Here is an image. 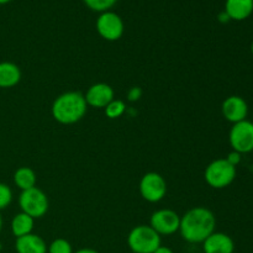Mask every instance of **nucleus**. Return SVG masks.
I'll return each instance as SVG.
<instances>
[{
	"label": "nucleus",
	"instance_id": "nucleus-1",
	"mask_svg": "<svg viewBox=\"0 0 253 253\" xmlns=\"http://www.w3.org/2000/svg\"><path fill=\"white\" fill-rule=\"evenodd\" d=\"M216 219L211 210L197 207L188 210L180 217L179 232L183 240L189 244H203L212 232H215Z\"/></svg>",
	"mask_w": 253,
	"mask_h": 253
},
{
	"label": "nucleus",
	"instance_id": "nucleus-2",
	"mask_svg": "<svg viewBox=\"0 0 253 253\" xmlns=\"http://www.w3.org/2000/svg\"><path fill=\"white\" fill-rule=\"evenodd\" d=\"M88 105L79 91H67L54 99L51 113L54 120L62 125H73L85 116Z\"/></svg>",
	"mask_w": 253,
	"mask_h": 253
},
{
	"label": "nucleus",
	"instance_id": "nucleus-3",
	"mask_svg": "<svg viewBox=\"0 0 253 253\" xmlns=\"http://www.w3.org/2000/svg\"><path fill=\"white\" fill-rule=\"evenodd\" d=\"M236 178V167L226 158H219L208 165L204 172V179L208 185L214 189H224L229 187Z\"/></svg>",
	"mask_w": 253,
	"mask_h": 253
},
{
	"label": "nucleus",
	"instance_id": "nucleus-4",
	"mask_svg": "<svg viewBox=\"0 0 253 253\" xmlns=\"http://www.w3.org/2000/svg\"><path fill=\"white\" fill-rule=\"evenodd\" d=\"M127 245L133 253H153L161 246V236L150 225H138L128 234Z\"/></svg>",
	"mask_w": 253,
	"mask_h": 253
},
{
	"label": "nucleus",
	"instance_id": "nucleus-5",
	"mask_svg": "<svg viewBox=\"0 0 253 253\" xmlns=\"http://www.w3.org/2000/svg\"><path fill=\"white\" fill-rule=\"evenodd\" d=\"M19 205L22 212L34 219L44 216L48 211L49 202L47 195L37 187L22 190L19 197Z\"/></svg>",
	"mask_w": 253,
	"mask_h": 253
},
{
	"label": "nucleus",
	"instance_id": "nucleus-6",
	"mask_svg": "<svg viewBox=\"0 0 253 253\" xmlns=\"http://www.w3.org/2000/svg\"><path fill=\"white\" fill-rule=\"evenodd\" d=\"M96 31L99 36L106 41H118L121 39L125 31V25L120 15L114 11H104L96 19Z\"/></svg>",
	"mask_w": 253,
	"mask_h": 253
},
{
	"label": "nucleus",
	"instance_id": "nucleus-7",
	"mask_svg": "<svg viewBox=\"0 0 253 253\" xmlns=\"http://www.w3.org/2000/svg\"><path fill=\"white\" fill-rule=\"evenodd\" d=\"M229 142L232 151L241 153H249L253 151V123L250 120L240 121L234 124L229 133Z\"/></svg>",
	"mask_w": 253,
	"mask_h": 253
},
{
	"label": "nucleus",
	"instance_id": "nucleus-8",
	"mask_svg": "<svg viewBox=\"0 0 253 253\" xmlns=\"http://www.w3.org/2000/svg\"><path fill=\"white\" fill-rule=\"evenodd\" d=\"M140 194L148 203L161 202L167 194L166 179L160 173H146L140 180Z\"/></svg>",
	"mask_w": 253,
	"mask_h": 253
},
{
	"label": "nucleus",
	"instance_id": "nucleus-9",
	"mask_svg": "<svg viewBox=\"0 0 253 253\" xmlns=\"http://www.w3.org/2000/svg\"><path fill=\"white\" fill-rule=\"evenodd\" d=\"M180 216L170 209H160L151 215L150 226L160 236H169L179 231Z\"/></svg>",
	"mask_w": 253,
	"mask_h": 253
},
{
	"label": "nucleus",
	"instance_id": "nucleus-10",
	"mask_svg": "<svg viewBox=\"0 0 253 253\" xmlns=\"http://www.w3.org/2000/svg\"><path fill=\"white\" fill-rule=\"evenodd\" d=\"M221 111L224 118L232 124L246 120L249 115V105L246 100L239 95L227 96L221 105Z\"/></svg>",
	"mask_w": 253,
	"mask_h": 253
},
{
	"label": "nucleus",
	"instance_id": "nucleus-11",
	"mask_svg": "<svg viewBox=\"0 0 253 253\" xmlns=\"http://www.w3.org/2000/svg\"><path fill=\"white\" fill-rule=\"evenodd\" d=\"M84 98L88 106L95 109H105V106L115 99V94H114V89L109 84L96 83L89 86Z\"/></svg>",
	"mask_w": 253,
	"mask_h": 253
},
{
	"label": "nucleus",
	"instance_id": "nucleus-12",
	"mask_svg": "<svg viewBox=\"0 0 253 253\" xmlns=\"http://www.w3.org/2000/svg\"><path fill=\"white\" fill-rule=\"evenodd\" d=\"M204 253H234L235 242L231 237L224 232H212L203 242Z\"/></svg>",
	"mask_w": 253,
	"mask_h": 253
},
{
	"label": "nucleus",
	"instance_id": "nucleus-13",
	"mask_svg": "<svg viewBox=\"0 0 253 253\" xmlns=\"http://www.w3.org/2000/svg\"><path fill=\"white\" fill-rule=\"evenodd\" d=\"M15 250L17 253H47V245L39 235L29 234L16 239Z\"/></svg>",
	"mask_w": 253,
	"mask_h": 253
},
{
	"label": "nucleus",
	"instance_id": "nucleus-14",
	"mask_svg": "<svg viewBox=\"0 0 253 253\" xmlns=\"http://www.w3.org/2000/svg\"><path fill=\"white\" fill-rule=\"evenodd\" d=\"M225 12L235 21L246 20L253 12V0H226Z\"/></svg>",
	"mask_w": 253,
	"mask_h": 253
},
{
	"label": "nucleus",
	"instance_id": "nucleus-15",
	"mask_svg": "<svg viewBox=\"0 0 253 253\" xmlns=\"http://www.w3.org/2000/svg\"><path fill=\"white\" fill-rule=\"evenodd\" d=\"M21 81V71L12 62H0V88L7 89L17 85Z\"/></svg>",
	"mask_w": 253,
	"mask_h": 253
},
{
	"label": "nucleus",
	"instance_id": "nucleus-16",
	"mask_svg": "<svg viewBox=\"0 0 253 253\" xmlns=\"http://www.w3.org/2000/svg\"><path fill=\"white\" fill-rule=\"evenodd\" d=\"M35 226V219L31 217L30 215L25 214V212H19V214L15 215L11 220V232L16 239L22 236H26V235L32 234V230Z\"/></svg>",
	"mask_w": 253,
	"mask_h": 253
},
{
	"label": "nucleus",
	"instance_id": "nucleus-17",
	"mask_svg": "<svg viewBox=\"0 0 253 253\" xmlns=\"http://www.w3.org/2000/svg\"><path fill=\"white\" fill-rule=\"evenodd\" d=\"M14 183L19 189L27 190L36 187L37 177L34 169L30 167H20L14 173Z\"/></svg>",
	"mask_w": 253,
	"mask_h": 253
},
{
	"label": "nucleus",
	"instance_id": "nucleus-18",
	"mask_svg": "<svg viewBox=\"0 0 253 253\" xmlns=\"http://www.w3.org/2000/svg\"><path fill=\"white\" fill-rule=\"evenodd\" d=\"M126 111V104L123 100H119V99H114L113 101L108 104L105 106V115L106 118L111 119V120H115V119L121 118V116L125 114Z\"/></svg>",
	"mask_w": 253,
	"mask_h": 253
},
{
	"label": "nucleus",
	"instance_id": "nucleus-19",
	"mask_svg": "<svg viewBox=\"0 0 253 253\" xmlns=\"http://www.w3.org/2000/svg\"><path fill=\"white\" fill-rule=\"evenodd\" d=\"M47 253H73V249L66 239H56L47 246Z\"/></svg>",
	"mask_w": 253,
	"mask_h": 253
},
{
	"label": "nucleus",
	"instance_id": "nucleus-20",
	"mask_svg": "<svg viewBox=\"0 0 253 253\" xmlns=\"http://www.w3.org/2000/svg\"><path fill=\"white\" fill-rule=\"evenodd\" d=\"M83 1L93 11L104 12L109 11L118 2V0H83Z\"/></svg>",
	"mask_w": 253,
	"mask_h": 253
},
{
	"label": "nucleus",
	"instance_id": "nucleus-21",
	"mask_svg": "<svg viewBox=\"0 0 253 253\" xmlns=\"http://www.w3.org/2000/svg\"><path fill=\"white\" fill-rule=\"evenodd\" d=\"M12 190L5 183H0V210H4L11 204Z\"/></svg>",
	"mask_w": 253,
	"mask_h": 253
},
{
	"label": "nucleus",
	"instance_id": "nucleus-22",
	"mask_svg": "<svg viewBox=\"0 0 253 253\" xmlns=\"http://www.w3.org/2000/svg\"><path fill=\"white\" fill-rule=\"evenodd\" d=\"M142 96V89L140 86H133L128 90L127 93V100L128 101H137L140 100V98Z\"/></svg>",
	"mask_w": 253,
	"mask_h": 253
},
{
	"label": "nucleus",
	"instance_id": "nucleus-23",
	"mask_svg": "<svg viewBox=\"0 0 253 253\" xmlns=\"http://www.w3.org/2000/svg\"><path fill=\"white\" fill-rule=\"evenodd\" d=\"M226 160L229 161L232 166H235V167H236V166L241 162V153L236 152V151H232V152L229 153V156H227Z\"/></svg>",
	"mask_w": 253,
	"mask_h": 253
},
{
	"label": "nucleus",
	"instance_id": "nucleus-24",
	"mask_svg": "<svg viewBox=\"0 0 253 253\" xmlns=\"http://www.w3.org/2000/svg\"><path fill=\"white\" fill-rule=\"evenodd\" d=\"M217 20H219V21L221 22V24H227V22H229V21H231V19H230V17H229V15H227L226 12H225V10H224V11L220 12L219 15H217Z\"/></svg>",
	"mask_w": 253,
	"mask_h": 253
},
{
	"label": "nucleus",
	"instance_id": "nucleus-25",
	"mask_svg": "<svg viewBox=\"0 0 253 253\" xmlns=\"http://www.w3.org/2000/svg\"><path fill=\"white\" fill-rule=\"evenodd\" d=\"M153 253H174V252H173V250L169 249V247L162 246V245H161V246L158 247V249Z\"/></svg>",
	"mask_w": 253,
	"mask_h": 253
},
{
	"label": "nucleus",
	"instance_id": "nucleus-26",
	"mask_svg": "<svg viewBox=\"0 0 253 253\" xmlns=\"http://www.w3.org/2000/svg\"><path fill=\"white\" fill-rule=\"evenodd\" d=\"M73 253H99L96 250H93V249H81L78 250L77 252H73Z\"/></svg>",
	"mask_w": 253,
	"mask_h": 253
},
{
	"label": "nucleus",
	"instance_id": "nucleus-27",
	"mask_svg": "<svg viewBox=\"0 0 253 253\" xmlns=\"http://www.w3.org/2000/svg\"><path fill=\"white\" fill-rule=\"evenodd\" d=\"M12 1V0H0V5H4V4H7V2Z\"/></svg>",
	"mask_w": 253,
	"mask_h": 253
},
{
	"label": "nucleus",
	"instance_id": "nucleus-28",
	"mask_svg": "<svg viewBox=\"0 0 253 253\" xmlns=\"http://www.w3.org/2000/svg\"><path fill=\"white\" fill-rule=\"evenodd\" d=\"M1 229H2V219L1 216H0V231H1Z\"/></svg>",
	"mask_w": 253,
	"mask_h": 253
},
{
	"label": "nucleus",
	"instance_id": "nucleus-29",
	"mask_svg": "<svg viewBox=\"0 0 253 253\" xmlns=\"http://www.w3.org/2000/svg\"><path fill=\"white\" fill-rule=\"evenodd\" d=\"M251 52H252V54H253V42H252V44H251Z\"/></svg>",
	"mask_w": 253,
	"mask_h": 253
}]
</instances>
